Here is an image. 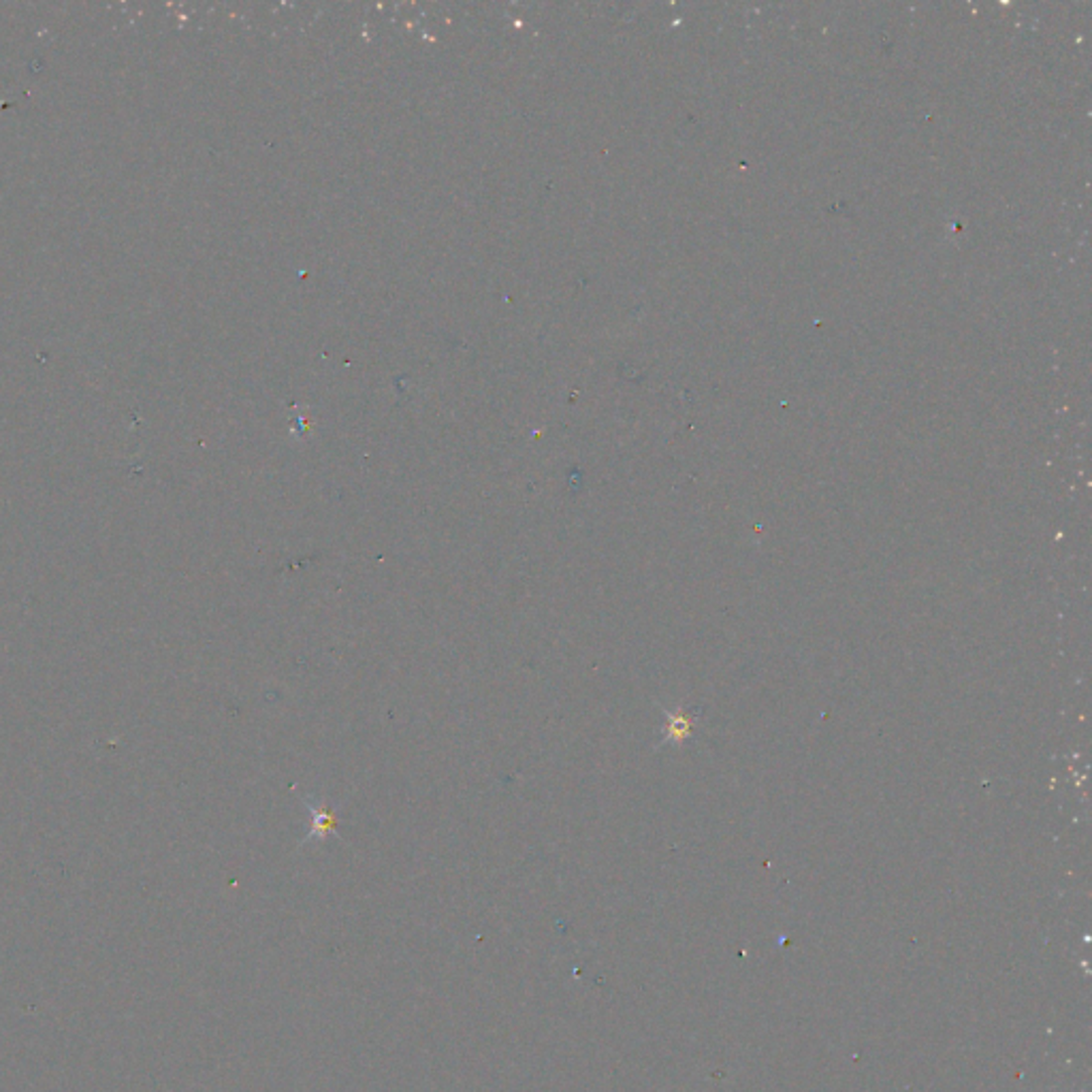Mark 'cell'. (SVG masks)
<instances>
[{
  "instance_id": "6da1fadb",
  "label": "cell",
  "mask_w": 1092,
  "mask_h": 1092,
  "mask_svg": "<svg viewBox=\"0 0 1092 1092\" xmlns=\"http://www.w3.org/2000/svg\"><path fill=\"white\" fill-rule=\"evenodd\" d=\"M306 804V809L310 811V832L308 837L301 841V845H306L310 841H325L329 837H338V815L334 811L332 804H329L327 800H308V798H301Z\"/></svg>"
}]
</instances>
